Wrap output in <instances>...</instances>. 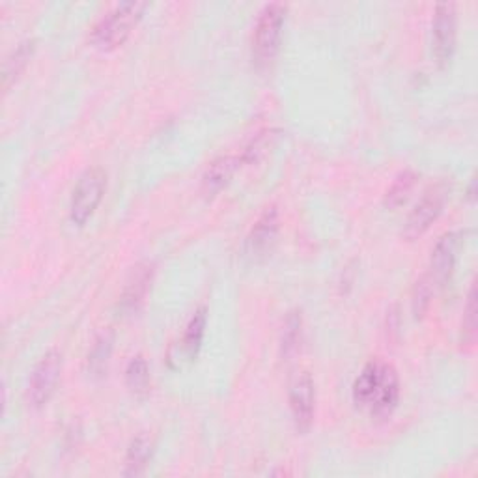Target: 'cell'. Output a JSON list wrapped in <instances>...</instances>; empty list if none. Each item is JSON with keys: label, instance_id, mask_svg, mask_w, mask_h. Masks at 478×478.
Wrapping results in <instances>:
<instances>
[{"label": "cell", "instance_id": "obj_5", "mask_svg": "<svg viewBox=\"0 0 478 478\" xmlns=\"http://www.w3.org/2000/svg\"><path fill=\"white\" fill-rule=\"evenodd\" d=\"M449 193V184L439 182L423 194V198L415 204V208L407 215L403 224L402 234L407 242H413V239L421 237L433 224V221L441 215L443 208H445Z\"/></svg>", "mask_w": 478, "mask_h": 478}, {"label": "cell", "instance_id": "obj_15", "mask_svg": "<svg viewBox=\"0 0 478 478\" xmlns=\"http://www.w3.org/2000/svg\"><path fill=\"white\" fill-rule=\"evenodd\" d=\"M277 139H279V131L277 129L258 131L253 136V139L244 146L242 154L237 155L239 163H242V164H254V163L262 161L271 152V148L277 144Z\"/></svg>", "mask_w": 478, "mask_h": 478}, {"label": "cell", "instance_id": "obj_4", "mask_svg": "<svg viewBox=\"0 0 478 478\" xmlns=\"http://www.w3.org/2000/svg\"><path fill=\"white\" fill-rule=\"evenodd\" d=\"M107 191V173L104 168L92 166L81 174L70 200V221L75 226H85L99 208Z\"/></svg>", "mask_w": 478, "mask_h": 478}, {"label": "cell", "instance_id": "obj_20", "mask_svg": "<svg viewBox=\"0 0 478 478\" xmlns=\"http://www.w3.org/2000/svg\"><path fill=\"white\" fill-rule=\"evenodd\" d=\"M476 327H478V314H476V284L471 286L467 295V304L463 309V322H462V346H474L476 340Z\"/></svg>", "mask_w": 478, "mask_h": 478}, {"label": "cell", "instance_id": "obj_11", "mask_svg": "<svg viewBox=\"0 0 478 478\" xmlns=\"http://www.w3.org/2000/svg\"><path fill=\"white\" fill-rule=\"evenodd\" d=\"M237 166H239V159L234 155H221L214 159L202 174V182H200L202 194L206 198L217 196L230 184Z\"/></svg>", "mask_w": 478, "mask_h": 478}, {"label": "cell", "instance_id": "obj_13", "mask_svg": "<svg viewBox=\"0 0 478 478\" xmlns=\"http://www.w3.org/2000/svg\"><path fill=\"white\" fill-rule=\"evenodd\" d=\"M154 456V441L152 437H148L146 433L136 435L131 445L127 449L125 454V467H124V474L125 476H139L146 471V467L150 465Z\"/></svg>", "mask_w": 478, "mask_h": 478}, {"label": "cell", "instance_id": "obj_9", "mask_svg": "<svg viewBox=\"0 0 478 478\" xmlns=\"http://www.w3.org/2000/svg\"><path fill=\"white\" fill-rule=\"evenodd\" d=\"M279 230H281L279 210L275 206L265 208L245 237V254L251 260L265 258L277 244Z\"/></svg>", "mask_w": 478, "mask_h": 478}, {"label": "cell", "instance_id": "obj_23", "mask_svg": "<svg viewBox=\"0 0 478 478\" xmlns=\"http://www.w3.org/2000/svg\"><path fill=\"white\" fill-rule=\"evenodd\" d=\"M474 185H476V180H473V182H471V187H469V198H471V200L474 198Z\"/></svg>", "mask_w": 478, "mask_h": 478}, {"label": "cell", "instance_id": "obj_8", "mask_svg": "<svg viewBox=\"0 0 478 478\" xmlns=\"http://www.w3.org/2000/svg\"><path fill=\"white\" fill-rule=\"evenodd\" d=\"M290 409L295 430L306 433L313 428L316 412V391L313 375L309 372H299L290 383Z\"/></svg>", "mask_w": 478, "mask_h": 478}, {"label": "cell", "instance_id": "obj_17", "mask_svg": "<svg viewBox=\"0 0 478 478\" xmlns=\"http://www.w3.org/2000/svg\"><path fill=\"white\" fill-rule=\"evenodd\" d=\"M125 383L131 393L144 394L150 389V366L143 355H134L125 368Z\"/></svg>", "mask_w": 478, "mask_h": 478}, {"label": "cell", "instance_id": "obj_19", "mask_svg": "<svg viewBox=\"0 0 478 478\" xmlns=\"http://www.w3.org/2000/svg\"><path fill=\"white\" fill-rule=\"evenodd\" d=\"M113 352V333H101L88 355V372L92 375H104Z\"/></svg>", "mask_w": 478, "mask_h": 478}, {"label": "cell", "instance_id": "obj_2", "mask_svg": "<svg viewBox=\"0 0 478 478\" xmlns=\"http://www.w3.org/2000/svg\"><path fill=\"white\" fill-rule=\"evenodd\" d=\"M146 10L148 3H141V0H129V3L116 5L111 12L95 21L90 30V42L101 51H113L124 45Z\"/></svg>", "mask_w": 478, "mask_h": 478}, {"label": "cell", "instance_id": "obj_21", "mask_svg": "<svg viewBox=\"0 0 478 478\" xmlns=\"http://www.w3.org/2000/svg\"><path fill=\"white\" fill-rule=\"evenodd\" d=\"M301 327H303V320L299 313H290L284 327H283V338H281V352L283 357H290L292 354L297 352L299 343H301Z\"/></svg>", "mask_w": 478, "mask_h": 478}, {"label": "cell", "instance_id": "obj_1", "mask_svg": "<svg viewBox=\"0 0 478 478\" xmlns=\"http://www.w3.org/2000/svg\"><path fill=\"white\" fill-rule=\"evenodd\" d=\"M352 394L354 403L372 419H389L400 400L398 372L389 363L373 359L357 375Z\"/></svg>", "mask_w": 478, "mask_h": 478}, {"label": "cell", "instance_id": "obj_12", "mask_svg": "<svg viewBox=\"0 0 478 478\" xmlns=\"http://www.w3.org/2000/svg\"><path fill=\"white\" fill-rule=\"evenodd\" d=\"M152 281H154V265L141 264L133 269L120 301L124 313L139 311V306L144 303V297L152 286Z\"/></svg>", "mask_w": 478, "mask_h": 478}, {"label": "cell", "instance_id": "obj_7", "mask_svg": "<svg viewBox=\"0 0 478 478\" xmlns=\"http://www.w3.org/2000/svg\"><path fill=\"white\" fill-rule=\"evenodd\" d=\"M458 40V12L456 5L441 3L435 6L432 21V42L433 55L441 67L453 62Z\"/></svg>", "mask_w": 478, "mask_h": 478}, {"label": "cell", "instance_id": "obj_18", "mask_svg": "<svg viewBox=\"0 0 478 478\" xmlns=\"http://www.w3.org/2000/svg\"><path fill=\"white\" fill-rule=\"evenodd\" d=\"M206 311L198 309L193 318L189 320L187 327H185V334H184V352L187 354L189 359H194L200 346H202V340H204V333H206Z\"/></svg>", "mask_w": 478, "mask_h": 478}, {"label": "cell", "instance_id": "obj_14", "mask_svg": "<svg viewBox=\"0 0 478 478\" xmlns=\"http://www.w3.org/2000/svg\"><path fill=\"white\" fill-rule=\"evenodd\" d=\"M34 51H36V42L34 40H23L6 58L5 62V70H3V83L5 90H10V86L21 77V74L26 70L28 62L34 56Z\"/></svg>", "mask_w": 478, "mask_h": 478}, {"label": "cell", "instance_id": "obj_6", "mask_svg": "<svg viewBox=\"0 0 478 478\" xmlns=\"http://www.w3.org/2000/svg\"><path fill=\"white\" fill-rule=\"evenodd\" d=\"M60 373H62V355L56 350H49L30 373L28 391H26L30 407L42 409L49 403L60 382Z\"/></svg>", "mask_w": 478, "mask_h": 478}, {"label": "cell", "instance_id": "obj_16", "mask_svg": "<svg viewBox=\"0 0 478 478\" xmlns=\"http://www.w3.org/2000/svg\"><path fill=\"white\" fill-rule=\"evenodd\" d=\"M415 182H417V174L413 173V170H402V173L394 178L393 185L385 193V198H383L385 206L391 210L402 206V204L407 200V196L412 194Z\"/></svg>", "mask_w": 478, "mask_h": 478}, {"label": "cell", "instance_id": "obj_10", "mask_svg": "<svg viewBox=\"0 0 478 478\" xmlns=\"http://www.w3.org/2000/svg\"><path fill=\"white\" fill-rule=\"evenodd\" d=\"M460 253V234L456 232H447L443 234L435 247L432 249V258H430V279L437 286H445L456 267Z\"/></svg>", "mask_w": 478, "mask_h": 478}, {"label": "cell", "instance_id": "obj_22", "mask_svg": "<svg viewBox=\"0 0 478 478\" xmlns=\"http://www.w3.org/2000/svg\"><path fill=\"white\" fill-rule=\"evenodd\" d=\"M432 294H433V283L428 275L415 283L413 295H412V309H413V316L417 320H421L426 314L430 301H432Z\"/></svg>", "mask_w": 478, "mask_h": 478}, {"label": "cell", "instance_id": "obj_3", "mask_svg": "<svg viewBox=\"0 0 478 478\" xmlns=\"http://www.w3.org/2000/svg\"><path fill=\"white\" fill-rule=\"evenodd\" d=\"M284 21H286L284 5L273 3L260 12L253 34V58L258 67H267L273 60H275L283 42Z\"/></svg>", "mask_w": 478, "mask_h": 478}]
</instances>
